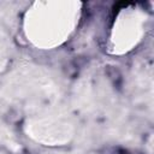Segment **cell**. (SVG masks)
<instances>
[{
	"mask_svg": "<svg viewBox=\"0 0 154 154\" xmlns=\"http://www.w3.org/2000/svg\"><path fill=\"white\" fill-rule=\"evenodd\" d=\"M82 13V2L45 0L32 2L23 17L25 38L38 49L59 47L75 32Z\"/></svg>",
	"mask_w": 154,
	"mask_h": 154,
	"instance_id": "1",
	"label": "cell"
},
{
	"mask_svg": "<svg viewBox=\"0 0 154 154\" xmlns=\"http://www.w3.org/2000/svg\"><path fill=\"white\" fill-rule=\"evenodd\" d=\"M149 14L143 5L137 2L124 4L118 8L112 20L107 51L113 55H123L136 48L148 29Z\"/></svg>",
	"mask_w": 154,
	"mask_h": 154,
	"instance_id": "2",
	"label": "cell"
}]
</instances>
